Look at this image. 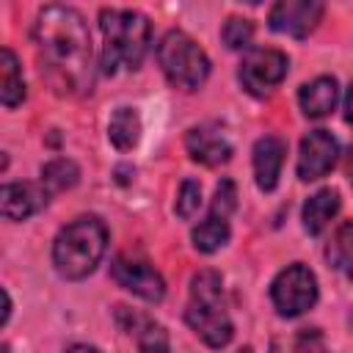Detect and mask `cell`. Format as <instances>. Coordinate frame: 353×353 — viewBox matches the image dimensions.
<instances>
[{
    "label": "cell",
    "mask_w": 353,
    "mask_h": 353,
    "mask_svg": "<svg viewBox=\"0 0 353 353\" xmlns=\"http://www.w3.org/2000/svg\"><path fill=\"white\" fill-rule=\"evenodd\" d=\"M33 44L50 85L61 94L91 91L94 50L83 14L72 6H47L33 22Z\"/></svg>",
    "instance_id": "obj_1"
},
{
    "label": "cell",
    "mask_w": 353,
    "mask_h": 353,
    "mask_svg": "<svg viewBox=\"0 0 353 353\" xmlns=\"http://www.w3.org/2000/svg\"><path fill=\"white\" fill-rule=\"evenodd\" d=\"M102 30V72L116 74L119 69H138L146 58L152 41V25L141 11L132 8H102L99 11Z\"/></svg>",
    "instance_id": "obj_2"
},
{
    "label": "cell",
    "mask_w": 353,
    "mask_h": 353,
    "mask_svg": "<svg viewBox=\"0 0 353 353\" xmlns=\"http://www.w3.org/2000/svg\"><path fill=\"white\" fill-rule=\"evenodd\" d=\"M108 248V229L97 215H80L52 240V265L61 279L80 281L97 270Z\"/></svg>",
    "instance_id": "obj_3"
},
{
    "label": "cell",
    "mask_w": 353,
    "mask_h": 353,
    "mask_svg": "<svg viewBox=\"0 0 353 353\" xmlns=\"http://www.w3.org/2000/svg\"><path fill=\"white\" fill-rule=\"evenodd\" d=\"M185 323L210 347H223L234 336L232 317L223 306V281L218 270H199L190 279V298L185 306Z\"/></svg>",
    "instance_id": "obj_4"
},
{
    "label": "cell",
    "mask_w": 353,
    "mask_h": 353,
    "mask_svg": "<svg viewBox=\"0 0 353 353\" xmlns=\"http://www.w3.org/2000/svg\"><path fill=\"white\" fill-rule=\"evenodd\" d=\"M157 63L165 74V80L174 88L196 91L210 77V58L207 52L190 39L185 30H168L157 41Z\"/></svg>",
    "instance_id": "obj_5"
},
{
    "label": "cell",
    "mask_w": 353,
    "mask_h": 353,
    "mask_svg": "<svg viewBox=\"0 0 353 353\" xmlns=\"http://www.w3.org/2000/svg\"><path fill=\"white\" fill-rule=\"evenodd\" d=\"M317 295H320L317 276L303 262H292L281 268L270 281V301L281 317H298L309 312L317 303Z\"/></svg>",
    "instance_id": "obj_6"
},
{
    "label": "cell",
    "mask_w": 353,
    "mask_h": 353,
    "mask_svg": "<svg viewBox=\"0 0 353 353\" xmlns=\"http://www.w3.org/2000/svg\"><path fill=\"white\" fill-rule=\"evenodd\" d=\"M287 72H290V58L281 50L256 47V50H248L245 58L240 61L237 77L251 97H268L276 85H281Z\"/></svg>",
    "instance_id": "obj_7"
},
{
    "label": "cell",
    "mask_w": 353,
    "mask_h": 353,
    "mask_svg": "<svg viewBox=\"0 0 353 353\" xmlns=\"http://www.w3.org/2000/svg\"><path fill=\"white\" fill-rule=\"evenodd\" d=\"M110 276L119 287H124L127 292L157 303L165 298V279L143 259H132V256H116L110 262Z\"/></svg>",
    "instance_id": "obj_8"
},
{
    "label": "cell",
    "mask_w": 353,
    "mask_h": 353,
    "mask_svg": "<svg viewBox=\"0 0 353 353\" xmlns=\"http://www.w3.org/2000/svg\"><path fill=\"white\" fill-rule=\"evenodd\" d=\"M339 160V143L328 130H309L298 149V179L314 182L325 176Z\"/></svg>",
    "instance_id": "obj_9"
},
{
    "label": "cell",
    "mask_w": 353,
    "mask_h": 353,
    "mask_svg": "<svg viewBox=\"0 0 353 353\" xmlns=\"http://www.w3.org/2000/svg\"><path fill=\"white\" fill-rule=\"evenodd\" d=\"M323 11L325 6L317 0H279L268 14V25L276 33L303 39L317 28V22L323 19Z\"/></svg>",
    "instance_id": "obj_10"
},
{
    "label": "cell",
    "mask_w": 353,
    "mask_h": 353,
    "mask_svg": "<svg viewBox=\"0 0 353 353\" xmlns=\"http://www.w3.org/2000/svg\"><path fill=\"white\" fill-rule=\"evenodd\" d=\"M185 149L190 154V160L201 163V165H223L232 160V141L212 124H201V127H190L185 135Z\"/></svg>",
    "instance_id": "obj_11"
},
{
    "label": "cell",
    "mask_w": 353,
    "mask_h": 353,
    "mask_svg": "<svg viewBox=\"0 0 353 353\" xmlns=\"http://www.w3.org/2000/svg\"><path fill=\"white\" fill-rule=\"evenodd\" d=\"M50 193L44 190V185L39 182H6L0 190V204H3V215L6 221H25L30 215H36L39 210L47 207Z\"/></svg>",
    "instance_id": "obj_12"
},
{
    "label": "cell",
    "mask_w": 353,
    "mask_h": 353,
    "mask_svg": "<svg viewBox=\"0 0 353 353\" xmlns=\"http://www.w3.org/2000/svg\"><path fill=\"white\" fill-rule=\"evenodd\" d=\"M284 154H287V143L279 135H262L254 143V179L256 188L270 193L279 185L281 176V165H284Z\"/></svg>",
    "instance_id": "obj_13"
},
{
    "label": "cell",
    "mask_w": 353,
    "mask_h": 353,
    "mask_svg": "<svg viewBox=\"0 0 353 353\" xmlns=\"http://www.w3.org/2000/svg\"><path fill=\"white\" fill-rule=\"evenodd\" d=\"M336 99H339V85H336V77H331V74H320V77L303 83L298 91V105H301L303 116H309V119L328 116L336 108Z\"/></svg>",
    "instance_id": "obj_14"
},
{
    "label": "cell",
    "mask_w": 353,
    "mask_h": 353,
    "mask_svg": "<svg viewBox=\"0 0 353 353\" xmlns=\"http://www.w3.org/2000/svg\"><path fill=\"white\" fill-rule=\"evenodd\" d=\"M342 207V199H339V190L334 188H320L317 193H312L306 201H303V210H301V221H303V229L309 234H320L339 212Z\"/></svg>",
    "instance_id": "obj_15"
},
{
    "label": "cell",
    "mask_w": 353,
    "mask_h": 353,
    "mask_svg": "<svg viewBox=\"0 0 353 353\" xmlns=\"http://www.w3.org/2000/svg\"><path fill=\"white\" fill-rule=\"evenodd\" d=\"M141 132H143V124H141V113L130 105H121L110 113V121H108V141L119 149V152H130L138 146L141 141Z\"/></svg>",
    "instance_id": "obj_16"
},
{
    "label": "cell",
    "mask_w": 353,
    "mask_h": 353,
    "mask_svg": "<svg viewBox=\"0 0 353 353\" xmlns=\"http://www.w3.org/2000/svg\"><path fill=\"white\" fill-rule=\"evenodd\" d=\"M127 312V309H124ZM130 323H124L121 328L127 334H135L138 339V353H171V342H168V331L154 323L152 317L146 314H135V312H127Z\"/></svg>",
    "instance_id": "obj_17"
},
{
    "label": "cell",
    "mask_w": 353,
    "mask_h": 353,
    "mask_svg": "<svg viewBox=\"0 0 353 353\" xmlns=\"http://www.w3.org/2000/svg\"><path fill=\"white\" fill-rule=\"evenodd\" d=\"M22 99H25V80H22L19 61L11 47H3L0 50V102L6 108H17Z\"/></svg>",
    "instance_id": "obj_18"
},
{
    "label": "cell",
    "mask_w": 353,
    "mask_h": 353,
    "mask_svg": "<svg viewBox=\"0 0 353 353\" xmlns=\"http://www.w3.org/2000/svg\"><path fill=\"white\" fill-rule=\"evenodd\" d=\"M325 259L334 270H339L353 281V221H345L336 226V232L325 245Z\"/></svg>",
    "instance_id": "obj_19"
},
{
    "label": "cell",
    "mask_w": 353,
    "mask_h": 353,
    "mask_svg": "<svg viewBox=\"0 0 353 353\" xmlns=\"http://www.w3.org/2000/svg\"><path fill=\"white\" fill-rule=\"evenodd\" d=\"M229 221L226 218H218V215H207L204 221H199L190 232V240H193V248L201 251V254H215L218 248H223L229 243Z\"/></svg>",
    "instance_id": "obj_20"
},
{
    "label": "cell",
    "mask_w": 353,
    "mask_h": 353,
    "mask_svg": "<svg viewBox=\"0 0 353 353\" xmlns=\"http://www.w3.org/2000/svg\"><path fill=\"white\" fill-rule=\"evenodd\" d=\"M77 179H80V165L69 157H55V160L41 165V185L50 196L74 188Z\"/></svg>",
    "instance_id": "obj_21"
},
{
    "label": "cell",
    "mask_w": 353,
    "mask_h": 353,
    "mask_svg": "<svg viewBox=\"0 0 353 353\" xmlns=\"http://www.w3.org/2000/svg\"><path fill=\"white\" fill-rule=\"evenodd\" d=\"M221 39L229 50H245L254 39V25L245 17H229L221 28Z\"/></svg>",
    "instance_id": "obj_22"
},
{
    "label": "cell",
    "mask_w": 353,
    "mask_h": 353,
    "mask_svg": "<svg viewBox=\"0 0 353 353\" xmlns=\"http://www.w3.org/2000/svg\"><path fill=\"white\" fill-rule=\"evenodd\" d=\"M199 207H201V185H199L196 179H185V182L179 185V193H176V204H174V210H176V215H179V218L190 221V218L199 212Z\"/></svg>",
    "instance_id": "obj_23"
},
{
    "label": "cell",
    "mask_w": 353,
    "mask_h": 353,
    "mask_svg": "<svg viewBox=\"0 0 353 353\" xmlns=\"http://www.w3.org/2000/svg\"><path fill=\"white\" fill-rule=\"evenodd\" d=\"M237 210V188L232 179H221L218 188H215V196H212V204H210V215H218V218H226Z\"/></svg>",
    "instance_id": "obj_24"
},
{
    "label": "cell",
    "mask_w": 353,
    "mask_h": 353,
    "mask_svg": "<svg viewBox=\"0 0 353 353\" xmlns=\"http://www.w3.org/2000/svg\"><path fill=\"white\" fill-rule=\"evenodd\" d=\"M345 121L353 124V83L347 85V94H345Z\"/></svg>",
    "instance_id": "obj_25"
},
{
    "label": "cell",
    "mask_w": 353,
    "mask_h": 353,
    "mask_svg": "<svg viewBox=\"0 0 353 353\" xmlns=\"http://www.w3.org/2000/svg\"><path fill=\"white\" fill-rule=\"evenodd\" d=\"M63 353H99L97 347H91V345H83V342H77V345H69Z\"/></svg>",
    "instance_id": "obj_26"
},
{
    "label": "cell",
    "mask_w": 353,
    "mask_h": 353,
    "mask_svg": "<svg viewBox=\"0 0 353 353\" xmlns=\"http://www.w3.org/2000/svg\"><path fill=\"white\" fill-rule=\"evenodd\" d=\"M347 174H350V179H353V146H350V157H347Z\"/></svg>",
    "instance_id": "obj_27"
},
{
    "label": "cell",
    "mask_w": 353,
    "mask_h": 353,
    "mask_svg": "<svg viewBox=\"0 0 353 353\" xmlns=\"http://www.w3.org/2000/svg\"><path fill=\"white\" fill-rule=\"evenodd\" d=\"M0 353H14V350H11L8 345H3V350H0Z\"/></svg>",
    "instance_id": "obj_28"
}]
</instances>
